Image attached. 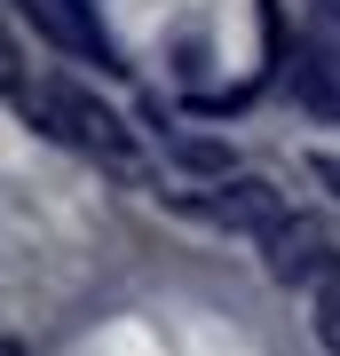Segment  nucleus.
<instances>
[{
  "instance_id": "obj_1",
  "label": "nucleus",
  "mask_w": 340,
  "mask_h": 356,
  "mask_svg": "<svg viewBox=\"0 0 340 356\" xmlns=\"http://www.w3.org/2000/svg\"><path fill=\"white\" fill-rule=\"evenodd\" d=\"M8 95H16V111L32 119L40 135H56V143H72V151H88L103 166H135V127L103 103L95 88H79V79H56V72H40V88L32 79H8Z\"/></svg>"
},
{
  "instance_id": "obj_2",
  "label": "nucleus",
  "mask_w": 340,
  "mask_h": 356,
  "mask_svg": "<svg viewBox=\"0 0 340 356\" xmlns=\"http://www.w3.org/2000/svg\"><path fill=\"white\" fill-rule=\"evenodd\" d=\"M261 269H269L277 285H309V293H316V285L340 269V238H332L325 222H309V214H285V222L261 238Z\"/></svg>"
},
{
  "instance_id": "obj_3",
  "label": "nucleus",
  "mask_w": 340,
  "mask_h": 356,
  "mask_svg": "<svg viewBox=\"0 0 340 356\" xmlns=\"http://www.w3.org/2000/svg\"><path fill=\"white\" fill-rule=\"evenodd\" d=\"M16 16H24V24L48 40V48L88 56V64H103V72H127V64H119V48L103 40V24H95L88 0H16Z\"/></svg>"
},
{
  "instance_id": "obj_4",
  "label": "nucleus",
  "mask_w": 340,
  "mask_h": 356,
  "mask_svg": "<svg viewBox=\"0 0 340 356\" xmlns=\"http://www.w3.org/2000/svg\"><path fill=\"white\" fill-rule=\"evenodd\" d=\"M198 206L206 222H222V229H238V238H269V229H277L293 206H285V191L269 175H238V182H222L214 198H190Z\"/></svg>"
},
{
  "instance_id": "obj_5",
  "label": "nucleus",
  "mask_w": 340,
  "mask_h": 356,
  "mask_svg": "<svg viewBox=\"0 0 340 356\" xmlns=\"http://www.w3.org/2000/svg\"><path fill=\"white\" fill-rule=\"evenodd\" d=\"M285 88L309 119H340V48H325L316 32H293V56H285Z\"/></svg>"
},
{
  "instance_id": "obj_6",
  "label": "nucleus",
  "mask_w": 340,
  "mask_h": 356,
  "mask_svg": "<svg viewBox=\"0 0 340 356\" xmlns=\"http://www.w3.org/2000/svg\"><path fill=\"white\" fill-rule=\"evenodd\" d=\"M166 159L182 166V175H198V182H238V151H229L222 135H166Z\"/></svg>"
},
{
  "instance_id": "obj_7",
  "label": "nucleus",
  "mask_w": 340,
  "mask_h": 356,
  "mask_svg": "<svg viewBox=\"0 0 340 356\" xmlns=\"http://www.w3.org/2000/svg\"><path fill=\"white\" fill-rule=\"evenodd\" d=\"M309 325H316V341H325V356H340V269L309 293Z\"/></svg>"
},
{
  "instance_id": "obj_8",
  "label": "nucleus",
  "mask_w": 340,
  "mask_h": 356,
  "mask_svg": "<svg viewBox=\"0 0 340 356\" xmlns=\"http://www.w3.org/2000/svg\"><path fill=\"white\" fill-rule=\"evenodd\" d=\"M309 175H316V182H325V191L340 198V151H309Z\"/></svg>"
},
{
  "instance_id": "obj_9",
  "label": "nucleus",
  "mask_w": 340,
  "mask_h": 356,
  "mask_svg": "<svg viewBox=\"0 0 340 356\" xmlns=\"http://www.w3.org/2000/svg\"><path fill=\"white\" fill-rule=\"evenodd\" d=\"M316 8H325V16H340V0H316Z\"/></svg>"
}]
</instances>
